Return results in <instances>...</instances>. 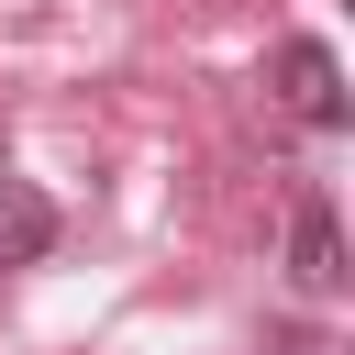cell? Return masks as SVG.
I'll use <instances>...</instances> for the list:
<instances>
[{
    "instance_id": "1",
    "label": "cell",
    "mask_w": 355,
    "mask_h": 355,
    "mask_svg": "<svg viewBox=\"0 0 355 355\" xmlns=\"http://www.w3.org/2000/svg\"><path fill=\"white\" fill-rule=\"evenodd\" d=\"M277 100H288L311 133H344V122H355V100H344V55H333L322 33H288V44H277Z\"/></svg>"
},
{
    "instance_id": "2",
    "label": "cell",
    "mask_w": 355,
    "mask_h": 355,
    "mask_svg": "<svg viewBox=\"0 0 355 355\" xmlns=\"http://www.w3.org/2000/svg\"><path fill=\"white\" fill-rule=\"evenodd\" d=\"M288 288H300V300H333V288H344V222H333L322 189L288 211Z\"/></svg>"
},
{
    "instance_id": "3",
    "label": "cell",
    "mask_w": 355,
    "mask_h": 355,
    "mask_svg": "<svg viewBox=\"0 0 355 355\" xmlns=\"http://www.w3.org/2000/svg\"><path fill=\"white\" fill-rule=\"evenodd\" d=\"M55 255V200L33 178H0V266H44Z\"/></svg>"
}]
</instances>
